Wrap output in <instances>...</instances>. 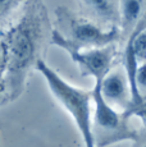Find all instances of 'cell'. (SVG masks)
<instances>
[{
	"instance_id": "6da1fadb",
	"label": "cell",
	"mask_w": 146,
	"mask_h": 147,
	"mask_svg": "<svg viewBox=\"0 0 146 147\" xmlns=\"http://www.w3.org/2000/svg\"><path fill=\"white\" fill-rule=\"evenodd\" d=\"M44 36V10L40 0L27 8L22 18L3 36L7 54L4 82L9 100L19 97L26 87L27 76L40 59L37 58Z\"/></svg>"
},
{
	"instance_id": "7a4b0ae2",
	"label": "cell",
	"mask_w": 146,
	"mask_h": 147,
	"mask_svg": "<svg viewBox=\"0 0 146 147\" xmlns=\"http://www.w3.org/2000/svg\"><path fill=\"white\" fill-rule=\"evenodd\" d=\"M36 69L43 74L51 94L62 104V106L69 113L74 120L78 131L82 136L85 147H95L92 134V118H91V101L92 91L77 88L60 77L54 69H51L44 60H39Z\"/></svg>"
},
{
	"instance_id": "3957f363",
	"label": "cell",
	"mask_w": 146,
	"mask_h": 147,
	"mask_svg": "<svg viewBox=\"0 0 146 147\" xmlns=\"http://www.w3.org/2000/svg\"><path fill=\"white\" fill-rule=\"evenodd\" d=\"M92 98L95 104L92 118V134L95 147H105L126 140H137V133L127 124L128 114H120L117 109L106 102L103 97L99 83H95L92 90Z\"/></svg>"
},
{
	"instance_id": "277c9868",
	"label": "cell",
	"mask_w": 146,
	"mask_h": 147,
	"mask_svg": "<svg viewBox=\"0 0 146 147\" xmlns=\"http://www.w3.org/2000/svg\"><path fill=\"white\" fill-rule=\"evenodd\" d=\"M58 18L62 21V26L67 30L68 35H62L66 40L77 49H100L109 46L117 37V28L103 30L95 23L85 18L72 16L63 8L57 9Z\"/></svg>"
},
{
	"instance_id": "5b68a950",
	"label": "cell",
	"mask_w": 146,
	"mask_h": 147,
	"mask_svg": "<svg viewBox=\"0 0 146 147\" xmlns=\"http://www.w3.org/2000/svg\"><path fill=\"white\" fill-rule=\"evenodd\" d=\"M51 42L60 46L71 55L72 60L78 64L83 76H92L95 82L103 81L104 77L110 72L116 50L112 45L100 49H77L66 40L59 30H53Z\"/></svg>"
},
{
	"instance_id": "8992f818",
	"label": "cell",
	"mask_w": 146,
	"mask_h": 147,
	"mask_svg": "<svg viewBox=\"0 0 146 147\" xmlns=\"http://www.w3.org/2000/svg\"><path fill=\"white\" fill-rule=\"evenodd\" d=\"M95 83L100 84L103 97L110 106H113L114 109L123 107L126 113L131 110L132 97L127 74L122 73L120 70H110L103 81H97Z\"/></svg>"
},
{
	"instance_id": "52a82bcc",
	"label": "cell",
	"mask_w": 146,
	"mask_h": 147,
	"mask_svg": "<svg viewBox=\"0 0 146 147\" xmlns=\"http://www.w3.org/2000/svg\"><path fill=\"white\" fill-rule=\"evenodd\" d=\"M80 1L99 18H103L105 21H113L117 17L114 0H80Z\"/></svg>"
},
{
	"instance_id": "ba28073f",
	"label": "cell",
	"mask_w": 146,
	"mask_h": 147,
	"mask_svg": "<svg viewBox=\"0 0 146 147\" xmlns=\"http://www.w3.org/2000/svg\"><path fill=\"white\" fill-rule=\"evenodd\" d=\"M142 9L141 0H122L120 14H122L123 26L130 27L139 19Z\"/></svg>"
},
{
	"instance_id": "9c48e42d",
	"label": "cell",
	"mask_w": 146,
	"mask_h": 147,
	"mask_svg": "<svg viewBox=\"0 0 146 147\" xmlns=\"http://www.w3.org/2000/svg\"><path fill=\"white\" fill-rule=\"evenodd\" d=\"M136 59L140 64L146 63V30H137L131 36L130 41Z\"/></svg>"
},
{
	"instance_id": "30bf717a",
	"label": "cell",
	"mask_w": 146,
	"mask_h": 147,
	"mask_svg": "<svg viewBox=\"0 0 146 147\" xmlns=\"http://www.w3.org/2000/svg\"><path fill=\"white\" fill-rule=\"evenodd\" d=\"M22 0H0V24L19 5Z\"/></svg>"
},
{
	"instance_id": "8fae6325",
	"label": "cell",
	"mask_w": 146,
	"mask_h": 147,
	"mask_svg": "<svg viewBox=\"0 0 146 147\" xmlns=\"http://www.w3.org/2000/svg\"><path fill=\"white\" fill-rule=\"evenodd\" d=\"M136 83H137V87H139V91L141 92L144 98H146V96L144 95V92L146 91V63L140 64L139 69H137Z\"/></svg>"
},
{
	"instance_id": "7c38bea8",
	"label": "cell",
	"mask_w": 146,
	"mask_h": 147,
	"mask_svg": "<svg viewBox=\"0 0 146 147\" xmlns=\"http://www.w3.org/2000/svg\"><path fill=\"white\" fill-rule=\"evenodd\" d=\"M5 67H7V54H5V46L3 37H0V81H4Z\"/></svg>"
},
{
	"instance_id": "4fadbf2b",
	"label": "cell",
	"mask_w": 146,
	"mask_h": 147,
	"mask_svg": "<svg viewBox=\"0 0 146 147\" xmlns=\"http://www.w3.org/2000/svg\"><path fill=\"white\" fill-rule=\"evenodd\" d=\"M8 98H9V96H8L7 84H5L4 81H0V105H1V104H4Z\"/></svg>"
},
{
	"instance_id": "5bb4252c",
	"label": "cell",
	"mask_w": 146,
	"mask_h": 147,
	"mask_svg": "<svg viewBox=\"0 0 146 147\" xmlns=\"http://www.w3.org/2000/svg\"><path fill=\"white\" fill-rule=\"evenodd\" d=\"M137 147H146V141H145V142H141Z\"/></svg>"
}]
</instances>
